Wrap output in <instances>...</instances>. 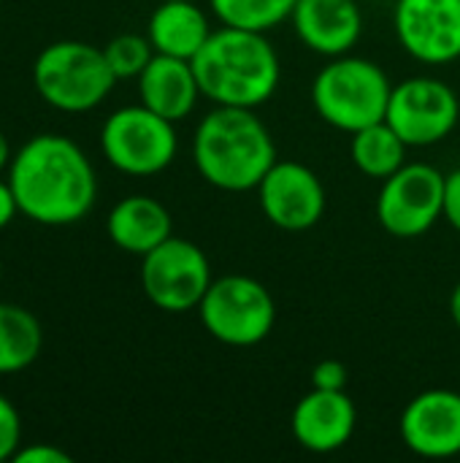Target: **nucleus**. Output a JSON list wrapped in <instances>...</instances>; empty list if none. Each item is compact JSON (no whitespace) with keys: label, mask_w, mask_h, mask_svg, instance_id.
<instances>
[{"label":"nucleus","mask_w":460,"mask_h":463,"mask_svg":"<svg viewBox=\"0 0 460 463\" xmlns=\"http://www.w3.org/2000/svg\"><path fill=\"white\" fill-rule=\"evenodd\" d=\"M19 214L38 225H73L98 198V179L84 149L68 136L41 133L24 141L8 165Z\"/></svg>","instance_id":"nucleus-1"},{"label":"nucleus","mask_w":460,"mask_h":463,"mask_svg":"<svg viewBox=\"0 0 460 463\" xmlns=\"http://www.w3.org/2000/svg\"><path fill=\"white\" fill-rule=\"evenodd\" d=\"M201 95L214 106L258 109L279 87L282 65L266 33L222 24L190 60Z\"/></svg>","instance_id":"nucleus-2"},{"label":"nucleus","mask_w":460,"mask_h":463,"mask_svg":"<svg viewBox=\"0 0 460 463\" xmlns=\"http://www.w3.org/2000/svg\"><path fill=\"white\" fill-rule=\"evenodd\" d=\"M277 160V144L255 109L214 106L195 128L192 163L217 190H258Z\"/></svg>","instance_id":"nucleus-3"},{"label":"nucleus","mask_w":460,"mask_h":463,"mask_svg":"<svg viewBox=\"0 0 460 463\" xmlns=\"http://www.w3.org/2000/svg\"><path fill=\"white\" fill-rule=\"evenodd\" d=\"M390 92L388 73L355 54L328 57L312 81V103L320 119L350 136L385 119Z\"/></svg>","instance_id":"nucleus-4"},{"label":"nucleus","mask_w":460,"mask_h":463,"mask_svg":"<svg viewBox=\"0 0 460 463\" xmlns=\"http://www.w3.org/2000/svg\"><path fill=\"white\" fill-rule=\"evenodd\" d=\"M35 92L57 111L81 114L100 106L117 76L103 49L87 41H54L38 52L33 62Z\"/></svg>","instance_id":"nucleus-5"},{"label":"nucleus","mask_w":460,"mask_h":463,"mask_svg":"<svg viewBox=\"0 0 460 463\" xmlns=\"http://www.w3.org/2000/svg\"><path fill=\"white\" fill-rule=\"evenodd\" d=\"M201 323L211 339L228 347H255L274 331L277 304L263 282L244 274L214 279L198 304Z\"/></svg>","instance_id":"nucleus-6"},{"label":"nucleus","mask_w":460,"mask_h":463,"mask_svg":"<svg viewBox=\"0 0 460 463\" xmlns=\"http://www.w3.org/2000/svg\"><path fill=\"white\" fill-rule=\"evenodd\" d=\"M174 125L144 103L117 109L100 128L103 157L127 176H155L176 157L179 138Z\"/></svg>","instance_id":"nucleus-7"},{"label":"nucleus","mask_w":460,"mask_h":463,"mask_svg":"<svg viewBox=\"0 0 460 463\" xmlns=\"http://www.w3.org/2000/svg\"><path fill=\"white\" fill-rule=\"evenodd\" d=\"M445 182L431 163H404L382 182L377 220L396 239H418L445 217Z\"/></svg>","instance_id":"nucleus-8"},{"label":"nucleus","mask_w":460,"mask_h":463,"mask_svg":"<svg viewBox=\"0 0 460 463\" xmlns=\"http://www.w3.org/2000/svg\"><path fill=\"white\" fill-rule=\"evenodd\" d=\"M211 282L209 258L190 239L168 236L141 258L144 296L163 312L182 315L198 309Z\"/></svg>","instance_id":"nucleus-9"},{"label":"nucleus","mask_w":460,"mask_h":463,"mask_svg":"<svg viewBox=\"0 0 460 463\" xmlns=\"http://www.w3.org/2000/svg\"><path fill=\"white\" fill-rule=\"evenodd\" d=\"M460 119L455 90L434 76H415L393 87L385 122L407 146H434L445 141Z\"/></svg>","instance_id":"nucleus-10"},{"label":"nucleus","mask_w":460,"mask_h":463,"mask_svg":"<svg viewBox=\"0 0 460 463\" xmlns=\"http://www.w3.org/2000/svg\"><path fill=\"white\" fill-rule=\"evenodd\" d=\"M258 198L266 220L287 233L314 228L328 201L320 176L298 160H277L258 184Z\"/></svg>","instance_id":"nucleus-11"},{"label":"nucleus","mask_w":460,"mask_h":463,"mask_svg":"<svg viewBox=\"0 0 460 463\" xmlns=\"http://www.w3.org/2000/svg\"><path fill=\"white\" fill-rule=\"evenodd\" d=\"M393 27L401 49L423 65L460 60V0H396Z\"/></svg>","instance_id":"nucleus-12"},{"label":"nucleus","mask_w":460,"mask_h":463,"mask_svg":"<svg viewBox=\"0 0 460 463\" xmlns=\"http://www.w3.org/2000/svg\"><path fill=\"white\" fill-rule=\"evenodd\" d=\"M401 442L420 458L460 456V393L434 388L415 396L401 412Z\"/></svg>","instance_id":"nucleus-13"},{"label":"nucleus","mask_w":460,"mask_h":463,"mask_svg":"<svg viewBox=\"0 0 460 463\" xmlns=\"http://www.w3.org/2000/svg\"><path fill=\"white\" fill-rule=\"evenodd\" d=\"M293 437L309 453H336L342 450L358 426V410L347 391H320L312 388L293 410Z\"/></svg>","instance_id":"nucleus-14"},{"label":"nucleus","mask_w":460,"mask_h":463,"mask_svg":"<svg viewBox=\"0 0 460 463\" xmlns=\"http://www.w3.org/2000/svg\"><path fill=\"white\" fill-rule=\"evenodd\" d=\"M290 22L298 41L323 57L350 54L363 33V14L355 0H296Z\"/></svg>","instance_id":"nucleus-15"},{"label":"nucleus","mask_w":460,"mask_h":463,"mask_svg":"<svg viewBox=\"0 0 460 463\" xmlns=\"http://www.w3.org/2000/svg\"><path fill=\"white\" fill-rule=\"evenodd\" d=\"M138 92L146 109L157 111L160 117L171 122L187 119L198 98H203L192 62L182 57H171V54L152 57V62L138 76Z\"/></svg>","instance_id":"nucleus-16"},{"label":"nucleus","mask_w":460,"mask_h":463,"mask_svg":"<svg viewBox=\"0 0 460 463\" xmlns=\"http://www.w3.org/2000/svg\"><path fill=\"white\" fill-rule=\"evenodd\" d=\"M171 225V212L152 195H127L117 201L106 220V231L114 247L138 258L174 236Z\"/></svg>","instance_id":"nucleus-17"},{"label":"nucleus","mask_w":460,"mask_h":463,"mask_svg":"<svg viewBox=\"0 0 460 463\" xmlns=\"http://www.w3.org/2000/svg\"><path fill=\"white\" fill-rule=\"evenodd\" d=\"M214 30L198 0H160L146 24V38L157 54L192 60Z\"/></svg>","instance_id":"nucleus-18"},{"label":"nucleus","mask_w":460,"mask_h":463,"mask_svg":"<svg viewBox=\"0 0 460 463\" xmlns=\"http://www.w3.org/2000/svg\"><path fill=\"white\" fill-rule=\"evenodd\" d=\"M43 347L38 317L16 304L0 301V374H16L33 366Z\"/></svg>","instance_id":"nucleus-19"},{"label":"nucleus","mask_w":460,"mask_h":463,"mask_svg":"<svg viewBox=\"0 0 460 463\" xmlns=\"http://www.w3.org/2000/svg\"><path fill=\"white\" fill-rule=\"evenodd\" d=\"M407 141L385 119L355 130L350 138V155L358 171L380 182H385L407 163Z\"/></svg>","instance_id":"nucleus-20"},{"label":"nucleus","mask_w":460,"mask_h":463,"mask_svg":"<svg viewBox=\"0 0 460 463\" xmlns=\"http://www.w3.org/2000/svg\"><path fill=\"white\" fill-rule=\"evenodd\" d=\"M209 5L228 27L268 33L290 19L296 0H209Z\"/></svg>","instance_id":"nucleus-21"},{"label":"nucleus","mask_w":460,"mask_h":463,"mask_svg":"<svg viewBox=\"0 0 460 463\" xmlns=\"http://www.w3.org/2000/svg\"><path fill=\"white\" fill-rule=\"evenodd\" d=\"M103 54H106L117 81H119V79H138L157 52L146 35L122 33L103 46Z\"/></svg>","instance_id":"nucleus-22"},{"label":"nucleus","mask_w":460,"mask_h":463,"mask_svg":"<svg viewBox=\"0 0 460 463\" xmlns=\"http://www.w3.org/2000/svg\"><path fill=\"white\" fill-rule=\"evenodd\" d=\"M22 448V418L11 399L0 393V463L14 461V453Z\"/></svg>","instance_id":"nucleus-23"},{"label":"nucleus","mask_w":460,"mask_h":463,"mask_svg":"<svg viewBox=\"0 0 460 463\" xmlns=\"http://www.w3.org/2000/svg\"><path fill=\"white\" fill-rule=\"evenodd\" d=\"M347 380H350V372L336 358L320 361L312 372V388H320V391H347Z\"/></svg>","instance_id":"nucleus-24"},{"label":"nucleus","mask_w":460,"mask_h":463,"mask_svg":"<svg viewBox=\"0 0 460 463\" xmlns=\"http://www.w3.org/2000/svg\"><path fill=\"white\" fill-rule=\"evenodd\" d=\"M14 463H70V456L49 442H35V445H22L14 453Z\"/></svg>","instance_id":"nucleus-25"},{"label":"nucleus","mask_w":460,"mask_h":463,"mask_svg":"<svg viewBox=\"0 0 460 463\" xmlns=\"http://www.w3.org/2000/svg\"><path fill=\"white\" fill-rule=\"evenodd\" d=\"M445 220L453 225L455 233H460V168L447 174L445 182Z\"/></svg>","instance_id":"nucleus-26"},{"label":"nucleus","mask_w":460,"mask_h":463,"mask_svg":"<svg viewBox=\"0 0 460 463\" xmlns=\"http://www.w3.org/2000/svg\"><path fill=\"white\" fill-rule=\"evenodd\" d=\"M16 214H19V206H16L14 190H11V184L5 179V182H0V231H5Z\"/></svg>","instance_id":"nucleus-27"},{"label":"nucleus","mask_w":460,"mask_h":463,"mask_svg":"<svg viewBox=\"0 0 460 463\" xmlns=\"http://www.w3.org/2000/svg\"><path fill=\"white\" fill-rule=\"evenodd\" d=\"M11 157H14V155H11V144H8L5 133L0 130V171L11 165Z\"/></svg>","instance_id":"nucleus-28"},{"label":"nucleus","mask_w":460,"mask_h":463,"mask_svg":"<svg viewBox=\"0 0 460 463\" xmlns=\"http://www.w3.org/2000/svg\"><path fill=\"white\" fill-rule=\"evenodd\" d=\"M450 317H453V323L458 326L460 331V282L455 285L453 296H450Z\"/></svg>","instance_id":"nucleus-29"},{"label":"nucleus","mask_w":460,"mask_h":463,"mask_svg":"<svg viewBox=\"0 0 460 463\" xmlns=\"http://www.w3.org/2000/svg\"><path fill=\"white\" fill-rule=\"evenodd\" d=\"M0 277H3V260H0Z\"/></svg>","instance_id":"nucleus-30"}]
</instances>
